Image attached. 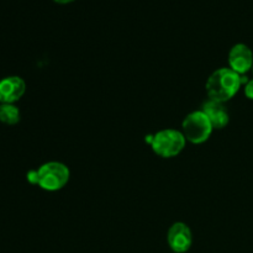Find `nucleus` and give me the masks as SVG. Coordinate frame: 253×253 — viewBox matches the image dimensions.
I'll return each mask as SVG.
<instances>
[{
    "mask_svg": "<svg viewBox=\"0 0 253 253\" xmlns=\"http://www.w3.org/2000/svg\"><path fill=\"white\" fill-rule=\"evenodd\" d=\"M244 83H247L246 77L240 76L231 68H220L209 77L205 88L209 99L226 103L236 95Z\"/></svg>",
    "mask_w": 253,
    "mask_h": 253,
    "instance_id": "nucleus-1",
    "label": "nucleus"
},
{
    "mask_svg": "<svg viewBox=\"0 0 253 253\" xmlns=\"http://www.w3.org/2000/svg\"><path fill=\"white\" fill-rule=\"evenodd\" d=\"M71 172L68 167L61 162H47L37 170L27 173V180L48 192L62 189L68 183Z\"/></svg>",
    "mask_w": 253,
    "mask_h": 253,
    "instance_id": "nucleus-2",
    "label": "nucleus"
},
{
    "mask_svg": "<svg viewBox=\"0 0 253 253\" xmlns=\"http://www.w3.org/2000/svg\"><path fill=\"white\" fill-rule=\"evenodd\" d=\"M148 143H151L153 152L163 158H172L179 155L185 147L184 135L180 131L173 128L158 131L153 136H148L146 138Z\"/></svg>",
    "mask_w": 253,
    "mask_h": 253,
    "instance_id": "nucleus-3",
    "label": "nucleus"
},
{
    "mask_svg": "<svg viewBox=\"0 0 253 253\" xmlns=\"http://www.w3.org/2000/svg\"><path fill=\"white\" fill-rule=\"evenodd\" d=\"M212 130L214 127L211 123L202 110L188 114L182 123V133L185 140L194 145L205 142L210 137Z\"/></svg>",
    "mask_w": 253,
    "mask_h": 253,
    "instance_id": "nucleus-4",
    "label": "nucleus"
},
{
    "mask_svg": "<svg viewBox=\"0 0 253 253\" xmlns=\"http://www.w3.org/2000/svg\"><path fill=\"white\" fill-rule=\"evenodd\" d=\"M167 240L173 252L185 253L189 251L193 244L192 230L184 222H175L168 231Z\"/></svg>",
    "mask_w": 253,
    "mask_h": 253,
    "instance_id": "nucleus-5",
    "label": "nucleus"
},
{
    "mask_svg": "<svg viewBox=\"0 0 253 253\" xmlns=\"http://www.w3.org/2000/svg\"><path fill=\"white\" fill-rule=\"evenodd\" d=\"M230 68L244 76L253 68V53L247 44L237 43L230 49L229 53Z\"/></svg>",
    "mask_w": 253,
    "mask_h": 253,
    "instance_id": "nucleus-6",
    "label": "nucleus"
},
{
    "mask_svg": "<svg viewBox=\"0 0 253 253\" xmlns=\"http://www.w3.org/2000/svg\"><path fill=\"white\" fill-rule=\"evenodd\" d=\"M26 90V84L20 77L12 76L0 81V103L12 104L19 100Z\"/></svg>",
    "mask_w": 253,
    "mask_h": 253,
    "instance_id": "nucleus-7",
    "label": "nucleus"
},
{
    "mask_svg": "<svg viewBox=\"0 0 253 253\" xmlns=\"http://www.w3.org/2000/svg\"><path fill=\"white\" fill-rule=\"evenodd\" d=\"M202 111L208 116L214 128L221 130V128L226 127L227 124H229L230 114L224 103L208 99L207 101L203 103Z\"/></svg>",
    "mask_w": 253,
    "mask_h": 253,
    "instance_id": "nucleus-8",
    "label": "nucleus"
},
{
    "mask_svg": "<svg viewBox=\"0 0 253 253\" xmlns=\"http://www.w3.org/2000/svg\"><path fill=\"white\" fill-rule=\"evenodd\" d=\"M0 121L6 125H15L20 121V110L14 104L0 105Z\"/></svg>",
    "mask_w": 253,
    "mask_h": 253,
    "instance_id": "nucleus-9",
    "label": "nucleus"
},
{
    "mask_svg": "<svg viewBox=\"0 0 253 253\" xmlns=\"http://www.w3.org/2000/svg\"><path fill=\"white\" fill-rule=\"evenodd\" d=\"M245 95H246L250 100H253V79L247 81V83L245 84Z\"/></svg>",
    "mask_w": 253,
    "mask_h": 253,
    "instance_id": "nucleus-10",
    "label": "nucleus"
},
{
    "mask_svg": "<svg viewBox=\"0 0 253 253\" xmlns=\"http://www.w3.org/2000/svg\"><path fill=\"white\" fill-rule=\"evenodd\" d=\"M54 2H57V4H69V2L74 1V0H53Z\"/></svg>",
    "mask_w": 253,
    "mask_h": 253,
    "instance_id": "nucleus-11",
    "label": "nucleus"
},
{
    "mask_svg": "<svg viewBox=\"0 0 253 253\" xmlns=\"http://www.w3.org/2000/svg\"><path fill=\"white\" fill-rule=\"evenodd\" d=\"M252 72H253V68H252Z\"/></svg>",
    "mask_w": 253,
    "mask_h": 253,
    "instance_id": "nucleus-12",
    "label": "nucleus"
}]
</instances>
